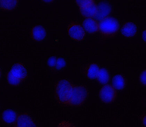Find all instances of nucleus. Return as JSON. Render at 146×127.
Wrapping results in <instances>:
<instances>
[{
  "label": "nucleus",
  "mask_w": 146,
  "mask_h": 127,
  "mask_svg": "<svg viewBox=\"0 0 146 127\" xmlns=\"http://www.w3.org/2000/svg\"></svg>",
  "instance_id": "nucleus-25"
},
{
  "label": "nucleus",
  "mask_w": 146,
  "mask_h": 127,
  "mask_svg": "<svg viewBox=\"0 0 146 127\" xmlns=\"http://www.w3.org/2000/svg\"><path fill=\"white\" fill-rule=\"evenodd\" d=\"M98 7V12H97V15L95 17L97 16V18H98V17H100L102 14L100 20H101L102 17V20L106 18L107 17L106 16L108 15L109 14L110 12V7L107 4H105L104 3V4H102L100 5V7Z\"/></svg>",
  "instance_id": "nucleus-17"
},
{
  "label": "nucleus",
  "mask_w": 146,
  "mask_h": 127,
  "mask_svg": "<svg viewBox=\"0 0 146 127\" xmlns=\"http://www.w3.org/2000/svg\"><path fill=\"white\" fill-rule=\"evenodd\" d=\"M113 86L117 90H121L127 85L126 79L121 75H117L112 80Z\"/></svg>",
  "instance_id": "nucleus-12"
},
{
  "label": "nucleus",
  "mask_w": 146,
  "mask_h": 127,
  "mask_svg": "<svg viewBox=\"0 0 146 127\" xmlns=\"http://www.w3.org/2000/svg\"><path fill=\"white\" fill-rule=\"evenodd\" d=\"M80 12L82 16L86 19L92 18L95 17L98 12V7L96 4L85 9H79Z\"/></svg>",
  "instance_id": "nucleus-11"
},
{
  "label": "nucleus",
  "mask_w": 146,
  "mask_h": 127,
  "mask_svg": "<svg viewBox=\"0 0 146 127\" xmlns=\"http://www.w3.org/2000/svg\"><path fill=\"white\" fill-rule=\"evenodd\" d=\"M74 84L66 79L58 81L55 85L54 96L59 104L68 105Z\"/></svg>",
  "instance_id": "nucleus-1"
},
{
  "label": "nucleus",
  "mask_w": 146,
  "mask_h": 127,
  "mask_svg": "<svg viewBox=\"0 0 146 127\" xmlns=\"http://www.w3.org/2000/svg\"><path fill=\"white\" fill-rule=\"evenodd\" d=\"M139 81L141 86L146 87V69L141 73L139 76Z\"/></svg>",
  "instance_id": "nucleus-19"
},
{
  "label": "nucleus",
  "mask_w": 146,
  "mask_h": 127,
  "mask_svg": "<svg viewBox=\"0 0 146 127\" xmlns=\"http://www.w3.org/2000/svg\"><path fill=\"white\" fill-rule=\"evenodd\" d=\"M46 35V31L45 28L40 25H36L31 29V37L35 41H42L44 39Z\"/></svg>",
  "instance_id": "nucleus-8"
},
{
  "label": "nucleus",
  "mask_w": 146,
  "mask_h": 127,
  "mask_svg": "<svg viewBox=\"0 0 146 127\" xmlns=\"http://www.w3.org/2000/svg\"><path fill=\"white\" fill-rule=\"evenodd\" d=\"M141 119L144 126L146 127V114H144L141 116Z\"/></svg>",
  "instance_id": "nucleus-23"
},
{
  "label": "nucleus",
  "mask_w": 146,
  "mask_h": 127,
  "mask_svg": "<svg viewBox=\"0 0 146 127\" xmlns=\"http://www.w3.org/2000/svg\"><path fill=\"white\" fill-rule=\"evenodd\" d=\"M57 127H76L73 124L67 120H64L59 123Z\"/></svg>",
  "instance_id": "nucleus-21"
},
{
  "label": "nucleus",
  "mask_w": 146,
  "mask_h": 127,
  "mask_svg": "<svg viewBox=\"0 0 146 127\" xmlns=\"http://www.w3.org/2000/svg\"><path fill=\"white\" fill-rule=\"evenodd\" d=\"M76 3L79 7V9H85L92 6L95 4V1L93 0H82L76 1Z\"/></svg>",
  "instance_id": "nucleus-18"
},
{
  "label": "nucleus",
  "mask_w": 146,
  "mask_h": 127,
  "mask_svg": "<svg viewBox=\"0 0 146 127\" xmlns=\"http://www.w3.org/2000/svg\"><path fill=\"white\" fill-rule=\"evenodd\" d=\"M100 68L96 64H90L86 69L85 73L86 76L89 79H96Z\"/></svg>",
  "instance_id": "nucleus-13"
},
{
  "label": "nucleus",
  "mask_w": 146,
  "mask_h": 127,
  "mask_svg": "<svg viewBox=\"0 0 146 127\" xmlns=\"http://www.w3.org/2000/svg\"><path fill=\"white\" fill-rule=\"evenodd\" d=\"M142 38L143 40L146 42V29L143 33Z\"/></svg>",
  "instance_id": "nucleus-24"
},
{
  "label": "nucleus",
  "mask_w": 146,
  "mask_h": 127,
  "mask_svg": "<svg viewBox=\"0 0 146 127\" xmlns=\"http://www.w3.org/2000/svg\"><path fill=\"white\" fill-rule=\"evenodd\" d=\"M56 58L55 57L51 58L48 61V65L51 67L56 66Z\"/></svg>",
  "instance_id": "nucleus-22"
},
{
  "label": "nucleus",
  "mask_w": 146,
  "mask_h": 127,
  "mask_svg": "<svg viewBox=\"0 0 146 127\" xmlns=\"http://www.w3.org/2000/svg\"><path fill=\"white\" fill-rule=\"evenodd\" d=\"M16 127H36L33 120L26 113H22L17 115Z\"/></svg>",
  "instance_id": "nucleus-7"
},
{
  "label": "nucleus",
  "mask_w": 146,
  "mask_h": 127,
  "mask_svg": "<svg viewBox=\"0 0 146 127\" xmlns=\"http://www.w3.org/2000/svg\"><path fill=\"white\" fill-rule=\"evenodd\" d=\"M67 31L71 38L76 42L84 40L86 33L84 28L80 24L75 22H72L67 26Z\"/></svg>",
  "instance_id": "nucleus-6"
},
{
  "label": "nucleus",
  "mask_w": 146,
  "mask_h": 127,
  "mask_svg": "<svg viewBox=\"0 0 146 127\" xmlns=\"http://www.w3.org/2000/svg\"><path fill=\"white\" fill-rule=\"evenodd\" d=\"M88 95L87 89L84 86L74 85L68 105L76 107L81 106L87 99Z\"/></svg>",
  "instance_id": "nucleus-4"
},
{
  "label": "nucleus",
  "mask_w": 146,
  "mask_h": 127,
  "mask_svg": "<svg viewBox=\"0 0 146 127\" xmlns=\"http://www.w3.org/2000/svg\"><path fill=\"white\" fill-rule=\"evenodd\" d=\"M83 27L89 34H95L100 31L99 23L92 18L86 19L83 22Z\"/></svg>",
  "instance_id": "nucleus-9"
},
{
  "label": "nucleus",
  "mask_w": 146,
  "mask_h": 127,
  "mask_svg": "<svg viewBox=\"0 0 146 127\" xmlns=\"http://www.w3.org/2000/svg\"><path fill=\"white\" fill-rule=\"evenodd\" d=\"M17 115L13 111L7 109L3 112L2 117L5 122L8 124H11L16 121Z\"/></svg>",
  "instance_id": "nucleus-14"
},
{
  "label": "nucleus",
  "mask_w": 146,
  "mask_h": 127,
  "mask_svg": "<svg viewBox=\"0 0 146 127\" xmlns=\"http://www.w3.org/2000/svg\"><path fill=\"white\" fill-rule=\"evenodd\" d=\"M27 76V71L24 65L21 63H17L7 73L6 79L11 85L17 86L24 81Z\"/></svg>",
  "instance_id": "nucleus-2"
},
{
  "label": "nucleus",
  "mask_w": 146,
  "mask_h": 127,
  "mask_svg": "<svg viewBox=\"0 0 146 127\" xmlns=\"http://www.w3.org/2000/svg\"><path fill=\"white\" fill-rule=\"evenodd\" d=\"M117 96V90L111 85H105L100 89L99 92V97L100 100L106 104H111L113 103Z\"/></svg>",
  "instance_id": "nucleus-5"
},
{
  "label": "nucleus",
  "mask_w": 146,
  "mask_h": 127,
  "mask_svg": "<svg viewBox=\"0 0 146 127\" xmlns=\"http://www.w3.org/2000/svg\"><path fill=\"white\" fill-rule=\"evenodd\" d=\"M99 24L100 33L104 38H110L114 37L118 32V22L112 17H106L100 21Z\"/></svg>",
  "instance_id": "nucleus-3"
},
{
  "label": "nucleus",
  "mask_w": 146,
  "mask_h": 127,
  "mask_svg": "<svg viewBox=\"0 0 146 127\" xmlns=\"http://www.w3.org/2000/svg\"><path fill=\"white\" fill-rule=\"evenodd\" d=\"M18 1H1V9L4 11H11L15 9L18 5Z\"/></svg>",
  "instance_id": "nucleus-15"
},
{
  "label": "nucleus",
  "mask_w": 146,
  "mask_h": 127,
  "mask_svg": "<svg viewBox=\"0 0 146 127\" xmlns=\"http://www.w3.org/2000/svg\"><path fill=\"white\" fill-rule=\"evenodd\" d=\"M110 77L109 73L106 69H100L97 79L100 83L106 84L109 82Z\"/></svg>",
  "instance_id": "nucleus-16"
},
{
  "label": "nucleus",
  "mask_w": 146,
  "mask_h": 127,
  "mask_svg": "<svg viewBox=\"0 0 146 127\" xmlns=\"http://www.w3.org/2000/svg\"><path fill=\"white\" fill-rule=\"evenodd\" d=\"M121 31L124 36L128 38L133 37L137 32V27L134 23L128 22L123 25Z\"/></svg>",
  "instance_id": "nucleus-10"
},
{
  "label": "nucleus",
  "mask_w": 146,
  "mask_h": 127,
  "mask_svg": "<svg viewBox=\"0 0 146 127\" xmlns=\"http://www.w3.org/2000/svg\"><path fill=\"white\" fill-rule=\"evenodd\" d=\"M65 62L63 59L62 58H59L56 60V68L59 69L65 66Z\"/></svg>",
  "instance_id": "nucleus-20"
}]
</instances>
